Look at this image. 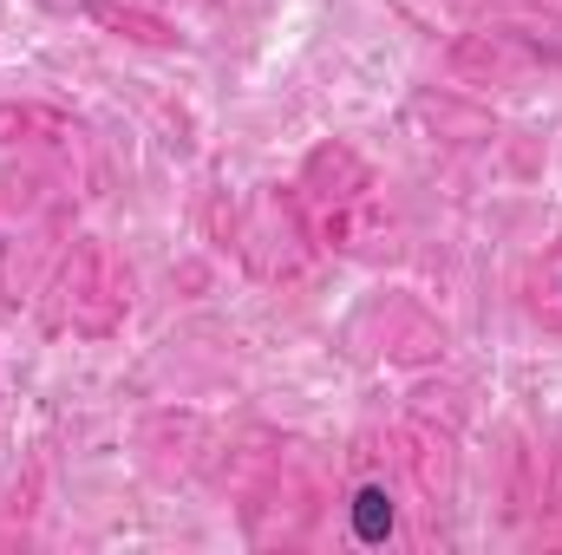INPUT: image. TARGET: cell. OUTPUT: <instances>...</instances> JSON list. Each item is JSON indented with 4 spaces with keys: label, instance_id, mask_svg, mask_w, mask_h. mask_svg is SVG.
<instances>
[{
    "label": "cell",
    "instance_id": "1",
    "mask_svg": "<svg viewBox=\"0 0 562 555\" xmlns=\"http://www.w3.org/2000/svg\"><path fill=\"white\" fill-rule=\"evenodd\" d=\"M353 530H360V543H380V536L393 530V503H386V490H360V497H353Z\"/></svg>",
    "mask_w": 562,
    "mask_h": 555
}]
</instances>
